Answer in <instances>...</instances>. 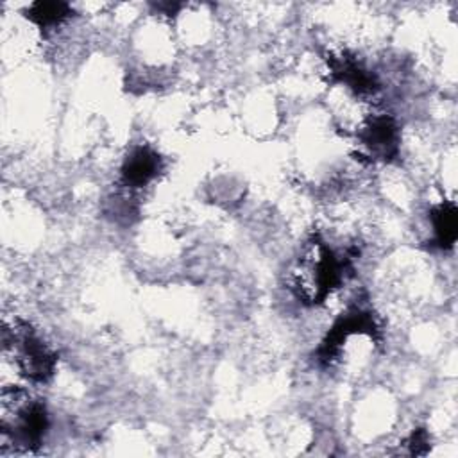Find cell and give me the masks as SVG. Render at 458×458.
<instances>
[{"instance_id":"1","label":"cell","mask_w":458,"mask_h":458,"mask_svg":"<svg viewBox=\"0 0 458 458\" xmlns=\"http://www.w3.org/2000/svg\"><path fill=\"white\" fill-rule=\"evenodd\" d=\"M352 252L338 256L318 236L304 247L293 268V292L304 304H320L352 270Z\"/></svg>"},{"instance_id":"2","label":"cell","mask_w":458,"mask_h":458,"mask_svg":"<svg viewBox=\"0 0 458 458\" xmlns=\"http://www.w3.org/2000/svg\"><path fill=\"white\" fill-rule=\"evenodd\" d=\"M0 429L18 451H34L48 429V413L39 399H30L23 388H4L0 395Z\"/></svg>"},{"instance_id":"3","label":"cell","mask_w":458,"mask_h":458,"mask_svg":"<svg viewBox=\"0 0 458 458\" xmlns=\"http://www.w3.org/2000/svg\"><path fill=\"white\" fill-rule=\"evenodd\" d=\"M5 347H13L20 372L30 381L43 383L52 377L57 363V354L50 351L29 324L18 322L4 333Z\"/></svg>"},{"instance_id":"4","label":"cell","mask_w":458,"mask_h":458,"mask_svg":"<svg viewBox=\"0 0 458 458\" xmlns=\"http://www.w3.org/2000/svg\"><path fill=\"white\" fill-rule=\"evenodd\" d=\"M356 157L361 161H392L399 154L401 134L390 114H372L356 131Z\"/></svg>"},{"instance_id":"5","label":"cell","mask_w":458,"mask_h":458,"mask_svg":"<svg viewBox=\"0 0 458 458\" xmlns=\"http://www.w3.org/2000/svg\"><path fill=\"white\" fill-rule=\"evenodd\" d=\"M352 335H367L374 340H379V327L377 322L372 315V311L361 308V306H352L345 313H342L327 335L324 336L318 351H317V360L320 365H329L335 361L338 356L342 345L345 340Z\"/></svg>"},{"instance_id":"6","label":"cell","mask_w":458,"mask_h":458,"mask_svg":"<svg viewBox=\"0 0 458 458\" xmlns=\"http://www.w3.org/2000/svg\"><path fill=\"white\" fill-rule=\"evenodd\" d=\"M331 81L347 86L356 95H372L379 84L372 72H369L354 55L340 54L326 57Z\"/></svg>"},{"instance_id":"7","label":"cell","mask_w":458,"mask_h":458,"mask_svg":"<svg viewBox=\"0 0 458 458\" xmlns=\"http://www.w3.org/2000/svg\"><path fill=\"white\" fill-rule=\"evenodd\" d=\"M163 168L161 156L148 145H138L125 156L120 175L127 188H141L148 184Z\"/></svg>"},{"instance_id":"8","label":"cell","mask_w":458,"mask_h":458,"mask_svg":"<svg viewBox=\"0 0 458 458\" xmlns=\"http://www.w3.org/2000/svg\"><path fill=\"white\" fill-rule=\"evenodd\" d=\"M433 224V243L438 249H451L458 236V211L453 202H442L429 213Z\"/></svg>"},{"instance_id":"9","label":"cell","mask_w":458,"mask_h":458,"mask_svg":"<svg viewBox=\"0 0 458 458\" xmlns=\"http://www.w3.org/2000/svg\"><path fill=\"white\" fill-rule=\"evenodd\" d=\"M72 7L66 2H34L25 9V16L41 29L52 27L72 16Z\"/></svg>"},{"instance_id":"10","label":"cell","mask_w":458,"mask_h":458,"mask_svg":"<svg viewBox=\"0 0 458 458\" xmlns=\"http://www.w3.org/2000/svg\"><path fill=\"white\" fill-rule=\"evenodd\" d=\"M411 454H426L429 449V435L426 429H415L408 440Z\"/></svg>"},{"instance_id":"11","label":"cell","mask_w":458,"mask_h":458,"mask_svg":"<svg viewBox=\"0 0 458 458\" xmlns=\"http://www.w3.org/2000/svg\"><path fill=\"white\" fill-rule=\"evenodd\" d=\"M156 7L159 9V11H165V14H168V16H172V14H175L179 9H181V4H156Z\"/></svg>"}]
</instances>
